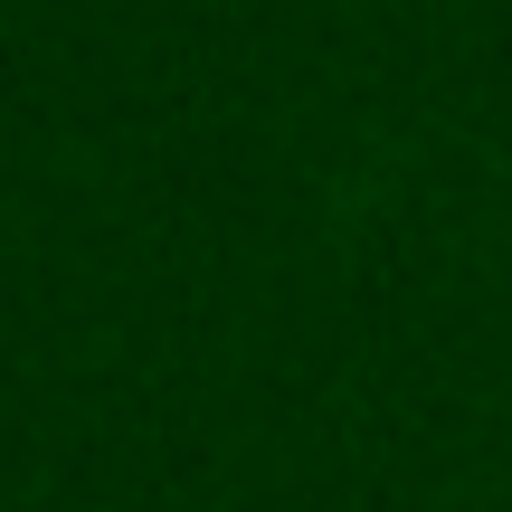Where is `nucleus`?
<instances>
[]
</instances>
